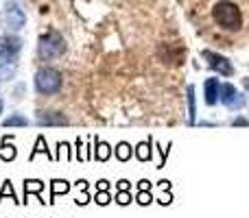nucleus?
Returning a JSON list of instances; mask_svg holds the SVG:
<instances>
[{"label":"nucleus","instance_id":"f257e3e1","mask_svg":"<svg viewBox=\"0 0 249 218\" xmlns=\"http://www.w3.org/2000/svg\"><path fill=\"white\" fill-rule=\"evenodd\" d=\"M212 20L223 31H241L243 26V13L236 2L232 0H219L212 7Z\"/></svg>","mask_w":249,"mask_h":218},{"label":"nucleus","instance_id":"f03ea898","mask_svg":"<svg viewBox=\"0 0 249 218\" xmlns=\"http://www.w3.org/2000/svg\"><path fill=\"white\" fill-rule=\"evenodd\" d=\"M64 85V79H61V72L55 68H42L35 74V92L39 96H53L61 90Z\"/></svg>","mask_w":249,"mask_h":218},{"label":"nucleus","instance_id":"7ed1b4c3","mask_svg":"<svg viewBox=\"0 0 249 218\" xmlns=\"http://www.w3.org/2000/svg\"><path fill=\"white\" fill-rule=\"evenodd\" d=\"M66 52V39L61 37L57 31H48L39 37L37 42V55L42 59L51 61V59H59L61 55Z\"/></svg>","mask_w":249,"mask_h":218},{"label":"nucleus","instance_id":"20e7f679","mask_svg":"<svg viewBox=\"0 0 249 218\" xmlns=\"http://www.w3.org/2000/svg\"><path fill=\"white\" fill-rule=\"evenodd\" d=\"M221 105H225L228 109L238 111V109H245L247 107V99L245 94L238 92V87H234L232 83H221Z\"/></svg>","mask_w":249,"mask_h":218},{"label":"nucleus","instance_id":"39448f33","mask_svg":"<svg viewBox=\"0 0 249 218\" xmlns=\"http://www.w3.org/2000/svg\"><path fill=\"white\" fill-rule=\"evenodd\" d=\"M22 50V39L18 35H0V64L4 61H16Z\"/></svg>","mask_w":249,"mask_h":218},{"label":"nucleus","instance_id":"423d86ee","mask_svg":"<svg viewBox=\"0 0 249 218\" xmlns=\"http://www.w3.org/2000/svg\"><path fill=\"white\" fill-rule=\"evenodd\" d=\"M4 22H7V26L11 31H22L24 29L26 13H24V9L20 7V2H16V0L4 2Z\"/></svg>","mask_w":249,"mask_h":218},{"label":"nucleus","instance_id":"0eeeda50","mask_svg":"<svg viewBox=\"0 0 249 218\" xmlns=\"http://www.w3.org/2000/svg\"><path fill=\"white\" fill-rule=\"evenodd\" d=\"M201 57L208 61V68L214 70V72L221 74V77H232L234 74V66L230 64L228 57L219 55V52H214V50H203Z\"/></svg>","mask_w":249,"mask_h":218},{"label":"nucleus","instance_id":"6e6552de","mask_svg":"<svg viewBox=\"0 0 249 218\" xmlns=\"http://www.w3.org/2000/svg\"><path fill=\"white\" fill-rule=\"evenodd\" d=\"M203 96H206L208 107H212V105L219 103V99H221V81L216 77L206 79V83H203Z\"/></svg>","mask_w":249,"mask_h":218},{"label":"nucleus","instance_id":"1a4fd4ad","mask_svg":"<svg viewBox=\"0 0 249 218\" xmlns=\"http://www.w3.org/2000/svg\"><path fill=\"white\" fill-rule=\"evenodd\" d=\"M37 124L39 127H64V124H68V118L64 114H59V111H48V114L39 111Z\"/></svg>","mask_w":249,"mask_h":218},{"label":"nucleus","instance_id":"9d476101","mask_svg":"<svg viewBox=\"0 0 249 218\" xmlns=\"http://www.w3.org/2000/svg\"><path fill=\"white\" fill-rule=\"evenodd\" d=\"M44 188H46V184H44V181H39V179H26L24 181V201H22V203H29V194H37V201L39 203H46L42 197H39Z\"/></svg>","mask_w":249,"mask_h":218},{"label":"nucleus","instance_id":"9b49d317","mask_svg":"<svg viewBox=\"0 0 249 218\" xmlns=\"http://www.w3.org/2000/svg\"><path fill=\"white\" fill-rule=\"evenodd\" d=\"M153 140L149 142H140V144H136V149H133V155L138 157V162H151V157H153Z\"/></svg>","mask_w":249,"mask_h":218},{"label":"nucleus","instance_id":"f8f14e48","mask_svg":"<svg viewBox=\"0 0 249 218\" xmlns=\"http://www.w3.org/2000/svg\"><path fill=\"white\" fill-rule=\"evenodd\" d=\"M109 157H112V146L96 137L94 140V159L96 162H107Z\"/></svg>","mask_w":249,"mask_h":218},{"label":"nucleus","instance_id":"ddd939ff","mask_svg":"<svg viewBox=\"0 0 249 218\" xmlns=\"http://www.w3.org/2000/svg\"><path fill=\"white\" fill-rule=\"evenodd\" d=\"M39 153H44V155H46V157L55 159V157H53V155H51V151H48V144H46V137H44V135H37V142H35V149H33V151H31L29 159H35V157H37V155H39Z\"/></svg>","mask_w":249,"mask_h":218},{"label":"nucleus","instance_id":"4468645a","mask_svg":"<svg viewBox=\"0 0 249 218\" xmlns=\"http://www.w3.org/2000/svg\"><path fill=\"white\" fill-rule=\"evenodd\" d=\"M68 190H70V184H68V181H61V179L51 181V203H55V197H57V194H66Z\"/></svg>","mask_w":249,"mask_h":218},{"label":"nucleus","instance_id":"2eb2a0df","mask_svg":"<svg viewBox=\"0 0 249 218\" xmlns=\"http://www.w3.org/2000/svg\"><path fill=\"white\" fill-rule=\"evenodd\" d=\"M16 61H4L0 64V81H11L16 77Z\"/></svg>","mask_w":249,"mask_h":218},{"label":"nucleus","instance_id":"dca6fc26","mask_svg":"<svg viewBox=\"0 0 249 218\" xmlns=\"http://www.w3.org/2000/svg\"><path fill=\"white\" fill-rule=\"evenodd\" d=\"M2 127H29V118H24L22 114H11L2 120Z\"/></svg>","mask_w":249,"mask_h":218},{"label":"nucleus","instance_id":"f3484780","mask_svg":"<svg viewBox=\"0 0 249 218\" xmlns=\"http://www.w3.org/2000/svg\"><path fill=\"white\" fill-rule=\"evenodd\" d=\"M133 155V149L131 144H127V142H121V144H116V159H121V162H129Z\"/></svg>","mask_w":249,"mask_h":218},{"label":"nucleus","instance_id":"a211bd4d","mask_svg":"<svg viewBox=\"0 0 249 218\" xmlns=\"http://www.w3.org/2000/svg\"><path fill=\"white\" fill-rule=\"evenodd\" d=\"M16 155H18V151H16V146H9L7 144V140H2V146H0V159L2 162H13L16 159Z\"/></svg>","mask_w":249,"mask_h":218},{"label":"nucleus","instance_id":"6ab92c4d","mask_svg":"<svg viewBox=\"0 0 249 218\" xmlns=\"http://www.w3.org/2000/svg\"><path fill=\"white\" fill-rule=\"evenodd\" d=\"M186 101H188V118H190V124H195L197 105H195V87L193 85H188V96H186Z\"/></svg>","mask_w":249,"mask_h":218},{"label":"nucleus","instance_id":"aec40b11","mask_svg":"<svg viewBox=\"0 0 249 218\" xmlns=\"http://www.w3.org/2000/svg\"><path fill=\"white\" fill-rule=\"evenodd\" d=\"M4 197H11V201H16V203H22V201H18V197H16V192H13V185H11V181H4L2 184V190H0V201H2Z\"/></svg>","mask_w":249,"mask_h":218},{"label":"nucleus","instance_id":"412c9836","mask_svg":"<svg viewBox=\"0 0 249 218\" xmlns=\"http://www.w3.org/2000/svg\"><path fill=\"white\" fill-rule=\"evenodd\" d=\"M94 203L96 205H107V203H112V194H109L107 190H99L94 197Z\"/></svg>","mask_w":249,"mask_h":218},{"label":"nucleus","instance_id":"4be33fe9","mask_svg":"<svg viewBox=\"0 0 249 218\" xmlns=\"http://www.w3.org/2000/svg\"><path fill=\"white\" fill-rule=\"evenodd\" d=\"M116 201H118V205H129V203L133 201V197H131V192H129V190H118Z\"/></svg>","mask_w":249,"mask_h":218},{"label":"nucleus","instance_id":"5701e85b","mask_svg":"<svg viewBox=\"0 0 249 218\" xmlns=\"http://www.w3.org/2000/svg\"><path fill=\"white\" fill-rule=\"evenodd\" d=\"M136 201L140 203V205H149V203L153 201V197H151V192H149V190H138V194H136Z\"/></svg>","mask_w":249,"mask_h":218},{"label":"nucleus","instance_id":"b1692460","mask_svg":"<svg viewBox=\"0 0 249 218\" xmlns=\"http://www.w3.org/2000/svg\"><path fill=\"white\" fill-rule=\"evenodd\" d=\"M232 127H249V118H241L238 116V118L232 120Z\"/></svg>","mask_w":249,"mask_h":218},{"label":"nucleus","instance_id":"393cba45","mask_svg":"<svg viewBox=\"0 0 249 218\" xmlns=\"http://www.w3.org/2000/svg\"><path fill=\"white\" fill-rule=\"evenodd\" d=\"M116 190H131V184H129L127 179H121L118 181V185H116Z\"/></svg>","mask_w":249,"mask_h":218},{"label":"nucleus","instance_id":"a878e982","mask_svg":"<svg viewBox=\"0 0 249 218\" xmlns=\"http://www.w3.org/2000/svg\"><path fill=\"white\" fill-rule=\"evenodd\" d=\"M107 188H109V181H105V179H101L96 184V190H107Z\"/></svg>","mask_w":249,"mask_h":218},{"label":"nucleus","instance_id":"bb28decb","mask_svg":"<svg viewBox=\"0 0 249 218\" xmlns=\"http://www.w3.org/2000/svg\"><path fill=\"white\" fill-rule=\"evenodd\" d=\"M138 190H151V184L146 179H142L140 184H138Z\"/></svg>","mask_w":249,"mask_h":218},{"label":"nucleus","instance_id":"cd10ccee","mask_svg":"<svg viewBox=\"0 0 249 218\" xmlns=\"http://www.w3.org/2000/svg\"><path fill=\"white\" fill-rule=\"evenodd\" d=\"M77 159H79V162H81V159H83V155H81V149H83V142L81 140H77Z\"/></svg>","mask_w":249,"mask_h":218},{"label":"nucleus","instance_id":"c85d7f7f","mask_svg":"<svg viewBox=\"0 0 249 218\" xmlns=\"http://www.w3.org/2000/svg\"><path fill=\"white\" fill-rule=\"evenodd\" d=\"M243 87H245V90L249 92V77H245V79H243Z\"/></svg>","mask_w":249,"mask_h":218},{"label":"nucleus","instance_id":"c756f323","mask_svg":"<svg viewBox=\"0 0 249 218\" xmlns=\"http://www.w3.org/2000/svg\"><path fill=\"white\" fill-rule=\"evenodd\" d=\"M2 109H4V103H2V99H0V114H2Z\"/></svg>","mask_w":249,"mask_h":218}]
</instances>
